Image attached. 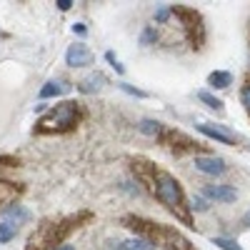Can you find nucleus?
<instances>
[{
    "instance_id": "obj_1",
    "label": "nucleus",
    "mask_w": 250,
    "mask_h": 250,
    "mask_svg": "<svg viewBox=\"0 0 250 250\" xmlns=\"http://www.w3.org/2000/svg\"><path fill=\"white\" fill-rule=\"evenodd\" d=\"M130 168H133V175L138 178V183L145 185L148 190L165 210L173 213L183 225L188 228H195L193 225V208H190V200H188L183 185L178 183L175 175H170L168 170H163L160 165L145 160V158H133L130 160Z\"/></svg>"
},
{
    "instance_id": "obj_2",
    "label": "nucleus",
    "mask_w": 250,
    "mask_h": 250,
    "mask_svg": "<svg viewBox=\"0 0 250 250\" xmlns=\"http://www.w3.org/2000/svg\"><path fill=\"white\" fill-rule=\"evenodd\" d=\"M125 228L138 235L145 238L148 243H153V248H165V250H195V245L188 240L180 230L170 225H163V223H153L148 218H138V215H125L123 218Z\"/></svg>"
},
{
    "instance_id": "obj_3",
    "label": "nucleus",
    "mask_w": 250,
    "mask_h": 250,
    "mask_svg": "<svg viewBox=\"0 0 250 250\" xmlns=\"http://www.w3.org/2000/svg\"><path fill=\"white\" fill-rule=\"evenodd\" d=\"M93 215L90 213H80V215H70L65 220H43L38 225V230L30 235L28 248L25 250H48V248H58L65 243V238L80 228V223H88Z\"/></svg>"
},
{
    "instance_id": "obj_4",
    "label": "nucleus",
    "mask_w": 250,
    "mask_h": 250,
    "mask_svg": "<svg viewBox=\"0 0 250 250\" xmlns=\"http://www.w3.org/2000/svg\"><path fill=\"white\" fill-rule=\"evenodd\" d=\"M83 120V108L75 100H62L53 110H48L43 118L35 120V135H53V133H70Z\"/></svg>"
},
{
    "instance_id": "obj_5",
    "label": "nucleus",
    "mask_w": 250,
    "mask_h": 250,
    "mask_svg": "<svg viewBox=\"0 0 250 250\" xmlns=\"http://www.w3.org/2000/svg\"><path fill=\"white\" fill-rule=\"evenodd\" d=\"M170 15L180 20L183 25V33L188 38L190 48L200 50L203 43H205V25H203V18L195 8H185V5H170Z\"/></svg>"
},
{
    "instance_id": "obj_6",
    "label": "nucleus",
    "mask_w": 250,
    "mask_h": 250,
    "mask_svg": "<svg viewBox=\"0 0 250 250\" xmlns=\"http://www.w3.org/2000/svg\"><path fill=\"white\" fill-rule=\"evenodd\" d=\"M158 140H160V145H165V148L173 150L175 155L200 150V145H198L193 138H188L185 133H180V130H175V128H165V130L158 135Z\"/></svg>"
},
{
    "instance_id": "obj_7",
    "label": "nucleus",
    "mask_w": 250,
    "mask_h": 250,
    "mask_svg": "<svg viewBox=\"0 0 250 250\" xmlns=\"http://www.w3.org/2000/svg\"><path fill=\"white\" fill-rule=\"evenodd\" d=\"M95 55L90 53V48L85 43H73L68 50H65V65L70 68H88L93 65Z\"/></svg>"
},
{
    "instance_id": "obj_8",
    "label": "nucleus",
    "mask_w": 250,
    "mask_h": 250,
    "mask_svg": "<svg viewBox=\"0 0 250 250\" xmlns=\"http://www.w3.org/2000/svg\"><path fill=\"white\" fill-rule=\"evenodd\" d=\"M193 165L195 170L205 173V175H223L228 168H225V160L223 158H215V155H195L193 158Z\"/></svg>"
},
{
    "instance_id": "obj_9",
    "label": "nucleus",
    "mask_w": 250,
    "mask_h": 250,
    "mask_svg": "<svg viewBox=\"0 0 250 250\" xmlns=\"http://www.w3.org/2000/svg\"><path fill=\"white\" fill-rule=\"evenodd\" d=\"M203 198L215 200V203H233L238 198V190L233 185H205L203 188Z\"/></svg>"
},
{
    "instance_id": "obj_10",
    "label": "nucleus",
    "mask_w": 250,
    "mask_h": 250,
    "mask_svg": "<svg viewBox=\"0 0 250 250\" xmlns=\"http://www.w3.org/2000/svg\"><path fill=\"white\" fill-rule=\"evenodd\" d=\"M198 133H203L205 138H210V140H218L223 145H238V138L233 133H228L225 128H220V125H208V123H200L195 125Z\"/></svg>"
},
{
    "instance_id": "obj_11",
    "label": "nucleus",
    "mask_w": 250,
    "mask_h": 250,
    "mask_svg": "<svg viewBox=\"0 0 250 250\" xmlns=\"http://www.w3.org/2000/svg\"><path fill=\"white\" fill-rule=\"evenodd\" d=\"M208 85H210L213 90H225L233 85V73L228 70H213L210 75H208Z\"/></svg>"
},
{
    "instance_id": "obj_12",
    "label": "nucleus",
    "mask_w": 250,
    "mask_h": 250,
    "mask_svg": "<svg viewBox=\"0 0 250 250\" xmlns=\"http://www.w3.org/2000/svg\"><path fill=\"white\" fill-rule=\"evenodd\" d=\"M3 215H5L8 223H13V225H20V223H25V220L30 218V213L25 210L23 205H8L5 210H3Z\"/></svg>"
},
{
    "instance_id": "obj_13",
    "label": "nucleus",
    "mask_w": 250,
    "mask_h": 250,
    "mask_svg": "<svg viewBox=\"0 0 250 250\" xmlns=\"http://www.w3.org/2000/svg\"><path fill=\"white\" fill-rule=\"evenodd\" d=\"M62 90H65V85H62L60 80H48L43 88H40V93H38V98H40V103H45V100H50V98H58Z\"/></svg>"
},
{
    "instance_id": "obj_14",
    "label": "nucleus",
    "mask_w": 250,
    "mask_h": 250,
    "mask_svg": "<svg viewBox=\"0 0 250 250\" xmlns=\"http://www.w3.org/2000/svg\"><path fill=\"white\" fill-rule=\"evenodd\" d=\"M198 100L205 103V105L210 108V110H215V113H223L225 110V103L220 98H215L213 93H208V90H198Z\"/></svg>"
},
{
    "instance_id": "obj_15",
    "label": "nucleus",
    "mask_w": 250,
    "mask_h": 250,
    "mask_svg": "<svg viewBox=\"0 0 250 250\" xmlns=\"http://www.w3.org/2000/svg\"><path fill=\"white\" fill-rule=\"evenodd\" d=\"M138 130H140V133H145V135H153V138H158V135L165 130V125H163L160 120H140Z\"/></svg>"
},
{
    "instance_id": "obj_16",
    "label": "nucleus",
    "mask_w": 250,
    "mask_h": 250,
    "mask_svg": "<svg viewBox=\"0 0 250 250\" xmlns=\"http://www.w3.org/2000/svg\"><path fill=\"white\" fill-rule=\"evenodd\" d=\"M100 83H103V75L83 78V80L78 83V90H80V93H95V90H100Z\"/></svg>"
},
{
    "instance_id": "obj_17",
    "label": "nucleus",
    "mask_w": 250,
    "mask_h": 250,
    "mask_svg": "<svg viewBox=\"0 0 250 250\" xmlns=\"http://www.w3.org/2000/svg\"><path fill=\"white\" fill-rule=\"evenodd\" d=\"M118 248H120V250H150L153 243H148L145 238H133V240L123 243V245H118Z\"/></svg>"
},
{
    "instance_id": "obj_18",
    "label": "nucleus",
    "mask_w": 250,
    "mask_h": 250,
    "mask_svg": "<svg viewBox=\"0 0 250 250\" xmlns=\"http://www.w3.org/2000/svg\"><path fill=\"white\" fill-rule=\"evenodd\" d=\"M15 233H18V228L13 225V223H8V220H3L0 223V243H10L13 238H15Z\"/></svg>"
},
{
    "instance_id": "obj_19",
    "label": "nucleus",
    "mask_w": 250,
    "mask_h": 250,
    "mask_svg": "<svg viewBox=\"0 0 250 250\" xmlns=\"http://www.w3.org/2000/svg\"><path fill=\"white\" fill-rule=\"evenodd\" d=\"M213 245H218L220 250H243L235 240H230V238H213Z\"/></svg>"
},
{
    "instance_id": "obj_20",
    "label": "nucleus",
    "mask_w": 250,
    "mask_h": 250,
    "mask_svg": "<svg viewBox=\"0 0 250 250\" xmlns=\"http://www.w3.org/2000/svg\"><path fill=\"white\" fill-rule=\"evenodd\" d=\"M140 43L143 45H150V43H158V33H155V28H145L143 33H140Z\"/></svg>"
},
{
    "instance_id": "obj_21",
    "label": "nucleus",
    "mask_w": 250,
    "mask_h": 250,
    "mask_svg": "<svg viewBox=\"0 0 250 250\" xmlns=\"http://www.w3.org/2000/svg\"><path fill=\"white\" fill-rule=\"evenodd\" d=\"M240 100H243L245 110L250 113V75H248V80L243 83V88H240Z\"/></svg>"
},
{
    "instance_id": "obj_22",
    "label": "nucleus",
    "mask_w": 250,
    "mask_h": 250,
    "mask_svg": "<svg viewBox=\"0 0 250 250\" xmlns=\"http://www.w3.org/2000/svg\"><path fill=\"white\" fill-rule=\"evenodd\" d=\"M105 60L110 62V68H113V70H115L118 75H123V73H125V68L120 65V60L115 58V53H113V50H108V53H105Z\"/></svg>"
},
{
    "instance_id": "obj_23",
    "label": "nucleus",
    "mask_w": 250,
    "mask_h": 250,
    "mask_svg": "<svg viewBox=\"0 0 250 250\" xmlns=\"http://www.w3.org/2000/svg\"><path fill=\"white\" fill-rule=\"evenodd\" d=\"M118 85H120V90H125V93H130V95H135V98H148V93H145V90H138V88L128 85V83H118Z\"/></svg>"
},
{
    "instance_id": "obj_24",
    "label": "nucleus",
    "mask_w": 250,
    "mask_h": 250,
    "mask_svg": "<svg viewBox=\"0 0 250 250\" xmlns=\"http://www.w3.org/2000/svg\"><path fill=\"white\" fill-rule=\"evenodd\" d=\"M190 208H193V210H198V213H203V210H208L210 205H208V200H205V198H200V195H198V198H193V200H190Z\"/></svg>"
},
{
    "instance_id": "obj_25",
    "label": "nucleus",
    "mask_w": 250,
    "mask_h": 250,
    "mask_svg": "<svg viewBox=\"0 0 250 250\" xmlns=\"http://www.w3.org/2000/svg\"><path fill=\"white\" fill-rule=\"evenodd\" d=\"M168 18H170V8H160V10L155 13V20H158V23H165Z\"/></svg>"
},
{
    "instance_id": "obj_26",
    "label": "nucleus",
    "mask_w": 250,
    "mask_h": 250,
    "mask_svg": "<svg viewBox=\"0 0 250 250\" xmlns=\"http://www.w3.org/2000/svg\"><path fill=\"white\" fill-rule=\"evenodd\" d=\"M55 5H58V10H62V13H65V10H70L75 3H73V0H55Z\"/></svg>"
},
{
    "instance_id": "obj_27",
    "label": "nucleus",
    "mask_w": 250,
    "mask_h": 250,
    "mask_svg": "<svg viewBox=\"0 0 250 250\" xmlns=\"http://www.w3.org/2000/svg\"><path fill=\"white\" fill-rule=\"evenodd\" d=\"M73 33H75V35H80V38H83V35H88L85 23H73Z\"/></svg>"
},
{
    "instance_id": "obj_28",
    "label": "nucleus",
    "mask_w": 250,
    "mask_h": 250,
    "mask_svg": "<svg viewBox=\"0 0 250 250\" xmlns=\"http://www.w3.org/2000/svg\"><path fill=\"white\" fill-rule=\"evenodd\" d=\"M55 250H75V245H70V243H62V245H58Z\"/></svg>"
},
{
    "instance_id": "obj_29",
    "label": "nucleus",
    "mask_w": 250,
    "mask_h": 250,
    "mask_svg": "<svg viewBox=\"0 0 250 250\" xmlns=\"http://www.w3.org/2000/svg\"><path fill=\"white\" fill-rule=\"evenodd\" d=\"M45 110H48L45 103H38V105H35V113H45Z\"/></svg>"
},
{
    "instance_id": "obj_30",
    "label": "nucleus",
    "mask_w": 250,
    "mask_h": 250,
    "mask_svg": "<svg viewBox=\"0 0 250 250\" xmlns=\"http://www.w3.org/2000/svg\"><path fill=\"white\" fill-rule=\"evenodd\" d=\"M243 225H248V228H250V210L243 215Z\"/></svg>"
}]
</instances>
